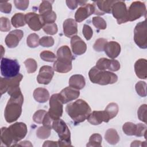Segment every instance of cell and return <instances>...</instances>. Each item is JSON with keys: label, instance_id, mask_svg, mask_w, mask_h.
Here are the masks:
<instances>
[{"label": "cell", "instance_id": "25", "mask_svg": "<svg viewBox=\"0 0 147 147\" xmlns=\"http://www.w3.org/2000/svg\"><path fill=\"white\" fill-rule=\"evenodd\" d=\"M85 79L82 75H74L69 78V86L72 88L79 90L83 88L85 86Z\"/></svg>", "mask_w": 147, "mask_h": 147}, {"label": "cell", "instance_id": "46", "mask_svg": "<svg viewBox=\"0 0 147 147\" xmlns=\"http://www.w3.org/2000/svg\"><path fill=\"white\" fill-rule=\"evenodd\" d=\"M107 40L103 38H100L96 40L95 44H94L93 48L94 50L97 52H102L104 50V47L107 42Z\"/></svg>", "mask_w": 147, "mask_h": 147}, {"label": "cell", "instance_id": "26", "mask_svg": "<svg viewBox=\"0 0 147 147\" xmlns=\"http://www.w3.org/2000/svg\"><path fill=\"white\" fill-rule=\"evenodd\" d=\"M33 95L34 99L39 103H45L49 98V93L44 88H37L34 90Z\"/></svg>", "mask_w": 147, "mask_h": 147}, {"label": "cell", "instance_id": "12", "mask_svg": "<svg viewBox=\"0 0 147 147\" xmlns=\"http://www.w3.org/2000/svg\"><path fill=\"white\" fill-rule=\"evenodd\" d=\"M26 23L29 28L34 30L38 31L43 28L45 25L42 17L35 13H28L25 15Z\"/></svg>", "mask_w": 147, "mask_h": 147}, {"label": "cell", "instance_id": "10", "mask_svg": "<svg viewBox=\"0 0 147 147\" xmlns=\"http://www.w3.org/2000/svg\"><path fill=\"white\" fill-rule=\"evenodd\" d=\"M146 14V6L141 1H134L131 3L127 10L128 21H133Z\"/></svg>", "mask_w": 147, "mask_h": 147}, {"label": "cell", "instance_id": "17", "mask_svg": "<svg viewBox=\"0 0 147 147\" xmlns=\"http://www.w3.org/2000/svg\"><path fill=\"white\" fill-rule=\"evenodd\" d=\"M24 36V32L20 29H16L11 31L5 38L6 45L10 48L16 47Z\"/></svg>", "mask_w": 147, "mask_h": 147}, {"label": "cell", "instance_id": "8", "mask_svg": "<svg viewBox=\"0 0 147 147\" xmlns=\"http://www.w3.org/2000/svg\"><path fill=\"white\" fill-rule=\"evenodd\" d=\"M63 105L59 94H53L49 99V109L48 113L49 117L56 120L60 118L63 114Z\"/></svg>", "mask_w": 147, "mask_h": 147}, {"label": "cell", "instance_id": "21", "mask_svg": "<svg viewBox=\"0 0 147 147\" xmlns=\"http://www.w3.org/2000/svg\"><path fill=\"white\" fill-rule=\"evenodd\" d=\"M64 35L67 37H72L78 33V25L76 21L72 18L65 20L63 25Z\"/></svg>", "mask_w": 147, "mask_h": 147}, {"label": "cell", "instance_id": "45", "mask_svg": "<svg viewBox=\"0 0 147 147\" xmlns=\"http://www.w3.org/2000/svg\"><path fill=\"white\" fill-rule=\"evenodd\" d=\"M47 112L44 110H39L37 111L33 116V121L37 123H42L44 118Z\"/></svg>", "mask_w": 147, "mask_h": 147}, {"label": "cell", "instance_id": "9", "mask_svg": "<svg viewBox=\"0 0 147 147\" xmlns=\"http://www.w3.org/2000/svg\"><path fill=\"white\" fill-rule=\"evenodd\" d=\"M111 13L113 17L117 20L118 24L125 23L127 20V9L125 2L122 1H116L113 5Z\"/></svg>", "mask_w": 147, "mask_h": 147}, {"label": "cell", "instance_id": "37", "mask_svg": "<svg viewBox=\"0 0 147 147\" xmlns=\"http://www.w3.org/2000/svg\"><path fill=\"white\" fill-rule=\"evenodd\" d=\"M40 57L45 61L55 62L57 59V56L52 52L44 51L40 53Z\"/></svg>", "mask_w": 147, "mask_h": 147}, {"label": "cell", "instance_id": "19", "mask_svg": "<svg viewBox=\"0 0 147 147\" xmlns=\"http://www.w3.org/2000/svg\"><path fill=\"white\" fill-rule=\"evenodd\" d=\"M71 46L72 52L76 55L84 53L87 50V45L78 36H74L71 40Z\"/></svg>", "mask_w": 147, "mask_h": 147}, {"label": "cell", "instance_id": "4", "mask_svg": "<svg viewBox=\"0 0 147 147\" xmlns=\"http://www.w3.org/2000/svg\"><path fill=\"white\" fill-rule=\"evenodd\" d=\"M23 76L19 74L17 76L12 78H1L0 87L1 95L7 92L10 96L16 97L22 94L20 88V83Z\"/></svg>", "mask_w": 147, "mask_h": 147}, {"label": "cell", "instance_id": "2", "mask_svg": "<svg viewBox=\"0 0 147 147\" xmlns=\"http://www.w3.org/2000/svg\"><path fill=\"white\" fill-rule=\"evenodd\" d=\"M23 102L22 94L16 97L10 96L4 112L5 118L7 122L12 123L18 119L22 113Z\"/></svg>", "mask_w": 147, "mask_h": 147}, {"label": "cell", "instance_id": "7", "mask_svg": "<svg viewBox=\"0 0 147 147\" xmlns=\"http://www.w3.org/2000/svg\"><path fill=\"white\" fill-rule=\"evenodd\" d=\"M147 29L146 20L138 23L134 30V40L140 48H147Z\"/></svg>", "mask_w": 147, "mask_h": 147}, {"label": "cell", "instance_id": "42", "mask_svg": "<svg viewBox=\"0 0 147 147\" xmlns=\"http://www.w3.org/2000/svg\"><path fill=\"white\" fill-rule=\"evenodd\" d=\"M42 29L45 33L50 35L55 34L58 30L57 26L55 23L45 24L42 28Z\"/></svg>", "mask_w": 147, "mask_h": 147}, {"label": "cell", "instance_id": "31", "mask_svg": "<svg viewBox=\"0 0 147 147\" xmlns=\"http://www.w3.org/2000/svg\"><path fill=\"white\" fill-rule=\"evenodd\" d=\"M102 136L98 133H94L92 134L90 138L87 146H94V147H99L102 144Z\"/></svg>", "mask_w": 147, "mask_h": 147}, {"label": "cell", "instance_id": "43", "mask_svg": "<svg viewBox=\"0 0 147 147\" xmlns=\"http://www.w3.org/2000/svg\"><path fill=\"white\" fill-rule=\"evenodd\" d=\"M146 110L147 106L146 104H144L140 106L137 111V115L139 119L145 123H146Z\"/></svg>", "mask_w": 147, "mask_h": 147}, {"label": "cell", "instance_id": "18", "mask_svg": "<svg viewBox=\"0 0 147 147\" xmlns=\"http://www.w3.org/2000/svg\"><path fill=\"white\" fill-rule=\"evenodd\" d=\"M59 95L63 104H65L77 99L80 95V92L79 90L69 86L63 89L59 93Z\"/></svg>", "mask_w": 147, "mask_h": 147}, {"label": "cell", "instance_id": "51", "mask_svg": "<svg viewBox=\"0 0 147 147\" xmlns=\"http://www.w3.org/2000/svg\"><path fill=\"white\" fill-rule=\"evenodd\" d=\"M11 4L7 1L0 2V10L5 13H9L11 10Z\"/></svg>", "mask_w": 147, "mask_h": 147}, {"label": "cell", "instance_id": "14", "mask_svg": "<svg viewBox=\"0 0 147 147\" xmlns=\"http://www.w3.org/2000/svg\"><path fill=\"white\" fill-rule=\"evenodd\" d=\"M95 5L91 3L85 4L80 7L76 11L75 18L76 22H80L86 19L91 14L95 13Z\"/></svg>", "mask_w": 147, "mask_h": 147}, {"label": "cell", "instance_id": "55", "mask_svg": "<svg viewBox=\"0 0 147 147\" xmlns=\"http://www.w3.org/2000/svg\"><path fill=\"white\" fill-rule=\"evenodd\" d=\"M141 143V141L136 140V141H134L132 142L130 146H141V145H140Z\"/></svg>", "mask_w": 147, "mask_h": 147}, {"label": "cell", "instance_id": "28", "mask_svg": "<svg viewBox=\"0 0 147 147\" xmlns=\"http://www.w3.org/2000/svg\"><path fill=\"white\" fill-rule=\"evenodd\" d=\"M53 69L60 73H67L72 69V63H61L56 60L53 64Z\"/></svg>", "mask_w": 147, "mask_h": 147}, {"label": "cell", "instance_id": "44", "mask_svg": "<svg viewBox=\"0 0 147 147\" xmlns=\"http://www.w3.org/2000/svg\"><path fill=\"white\" fill-rule=\"evenodd\" d=\"M54 39L51 36H43L40 39V44L44 47H50L53 45Z\"/></svg>", "mask_w": 147, "mask_h": 147}, {"label": "cell", "instance_id": "5", "mask_svg": "<svg viewBox=\"0 0 147 147\" xmlns=\"http://www.w3.org/2000/svg\"><path fill=\"white\" fill-rule=\"evenodd\" d=\"M52 129L58 134L59 140V146H71V133L66 123L60 118L54 120L52 125Z\"/></svg>", "mask_w": 147, "mask_h": 147}, {"label": "cell", "instance_id": "11", "mask_svg": "<svg viewBox=\"0 0 147 147\" xmlns=\"http://www.w3.org/2000/svg\"><path fill=\"white\" fill-rule=\"evenodd\" d=\"M13 142L17 143L24 138L27 133V126L23 122H16L8 127Z\"/></svg>", "mask_w": 147, "mask_h": 147}, {"label": "cell", "instance_id": "1", "mask_svg": "<svg viewBox=\"0 0 147 147\" xmlns=\"http://www.w3.org/2000/svg\"><path fill=\"white\" fill-rule=\"evenodd\" d=\"M65 111L75 124L84 122L91 113L89 105L83 99H78L66 106Z\"/></svg>", "mask_w": 147, "mask_h": 147}, {"label": "cell", "instance_id": "49", "mask_svg": "<svg viewBox=\"0 0 147 147\" xmlns=\"http://www.w3.org/2000/svg\"><path fill=\"white\" fill-rule=\"evenodd\" d=\"M83 34L87 40H90L92 37L93 30L89 25L84 24L83 28Z\"/></svg>", "mask_w": 147, "mask_h": 147}, {"label": "cell", "instance_id": "54", "mask_svg": "<svg viewBox=\"0 0 147 147\" xmlns=\"http://www.w3.org/2000/svg\"><path fill=\"white\" fill-rule=\"evenodd\" d=\"M32 146V144L30 143V141H22L21 142H20L19 144L17 145H13V146Z\"/></svg>", "mask_w": 147, "mask_h": 147}, {"label": "cell", "instance_id": "3", "mask_svg": "<svg viewBox=\"0 0 147 147\" xmlns=\"http://www.w3.org/2000/svg\"><path fill=\"white\" fill-rule=\"evenodd\" d=\"M88 76L92 83L100 85L114 84L118 80L116 74L110 71L99 69L95 66L90 70Z\"/></svg>", "mask_w": 147, "mask_h": 147}, {"label": "cell", "instance_id": "41", "mask_svg": "<svg viewBox=\"0 0 147 147\" xmlns=\"http://www.w3.org/2000/svg\"><path fill=\"white\" fill-rule=\"evenodd\" d=\"M41 16L42 17L45 24L55 23L56 20V14L53 10L47 13H45Z\"/></svg>", "mask_w": 147, "mask_h": 147}, {"label": "cell", "instance_id": "34", "mask_svg": "<svg viewBox=\"0 0 147 147\" xmlns=\"http://www.w3.org/2000/svg\"><path fill=\"white\" fill-rule=\"evenodd\" d=\"M26 43L30 48H36L40 44V38L36 33H32L28 36L26 39Z\"/></svg>", "mask_w": 147, "mask_h": 147}, {"label": "cell", "instance_id": "16", "mask_svg": "<svg viewBox=\"0 0 147 147\" xmlns=\"http://www.w3.org/2000/svg\"><path fill=\"white\" fill-rule=\"evenodd\" d=\"M54 75V69L49 65H44L40 69L37 80L38 83L42 84H49Z\"/></svg>", "mask_w": 147, "mask_h": 147}, {"label": "cell", "instance_id": "36", "mask_svg": "<svg viewBox=\"0 0 147 147\" xmlns=\"http://www.w3.org/2000/svg\"><path fill=\"white\" fill-rule=\"evenodd\" d=\"M24 64L26 68V71L28 73H33L34 72L37 68V64L35 60L33 59H28L25 60Z\"/></svg>", "mask_w": 147, "mask_h": 147}, {"label": "cell", "instance_id": "35", "mask_svg": "<svg viewBox=\"0 0 147 147\" xmlns=\"http://www.w3.org/2000/svg\"><path fill=\"white\" fill-rule=\"evenodd\" d=\"M52 2L49 1H42L40 3L38 11L40 13V15L42 16L45 13L50 12L52 11Z\"/></svg>", "mask_w": 147, "mask_h": 147}, {"label": "cell", "instance_id": "39", "mask_svg": "<svg viewBox=\"0 0 147 147\" xmlns=\"http://www.w3.org/2000/svg\"><path fill=\"white\" fill-rule=\"evenodd\" d=\"M92 24L97 29L103 30L105 29L107 26L106 22L100 17H94L92 20Z\"/></svg>", "mask_w": 147, "mask_h": 147}, {"label": "cell", "instance_id": "23", "mask_svg": "<svg viewBox=\"0 0 147 147\" xmlns=\"http://www.w3.org/2000/svg\"><path fill=\"white\" fill-rule=\"evenodd\" d=\"M56 60L63 62L72 63L73 57L69 48L67 45H63L59 48L57 51Z\"/></svg>", "mask_w": 147, "mask_h": 147}, {"label": "cell", "instance_id": "20", "mask_svg": "<svg viewBox=\"0 0 147 147\" xmlns=\"http://www.w3.org/2000/svg\"><path fill=\"white\" fill-rule=\"evenodd\" d=\"M116 1H99L94 2L95 7V14L103 15L106 13H110L113 5Z\"/></svg>", "mask_w": 147, "mask_h": 147}, {"label": "cell", "instance_id": "13", "mask_svg": "<svg viewBox=\"0 0 147 147\" xmlns=\"http://www.w3.org/2000/svg\"><path fill=\"white\" fill-rule=\"evenodd\" d=\"M95 67L100 70L106 71L107 69L110 71H117L120 69V63L116 60L103 57L98 60Z\"/></svg>", "mask_w": 147, "mask_h": 147}, {"label": "cell", "instance_id": "48", "mask_svg": "<svg viewBox=\"0 0 147 147\" xmlns=\"http://www.w3.org/2000/svg\"><path fill=\"white\" fill-rule=\"evenodd\" d=\"M146 126L145 124L138 123L137 125V130L135 134V136L137 137H142L145 136L146 138Z\"/></svg>", "mask_w": 147, "mask_h": 147}, {"label": "cell", "instance_id": "40", "mask_svg": "<svg viewBox=\"0 0 147 147\" xmlns=\"http://www.w3.org/2000/svg\"><path fill=\"white\" fill-rule=\"evenodd\" d=\"M146 84L145 82L139 81L136 83L135 86L136 91L140 96L145 97L146 96Z\"/></svg>", "mask_w": 147, "mask_h": 147}, {"label": "cell", "instance_id": "33", "mask_svg": "<svg viewBox=\"0 0 147 147\" xmlns=\"http://www.w3.org/2000/svg\"><path fill=\"white\" fill-rule=\"evenodd\" d=\"M122 130L124 133L127 136H135L137 125L130 122H126L122 126Z\"/></svg>", "mask_w": 147, "mask_h": 147}, {"label": "cell", "instance_id": "53", "mask_svg": "<svg viewBox=\"0 0 147 147\" xmlns=\"http://www.w3.org/2000/svg\"><path fill=\"white\" fill-rule=\"evenodd\" d=\"M42 146H59L57 141H46L44 142Z\"/></svg>", "mask_w": 147, "mask_h": 147}, {"label": "cell", "instance_id": "29", "mask_svg": "<svg viewBox=\"0 0 147 147\" xmlns=\"http://www.w3.org/2000/svg\"><path fill=\"white\" fill-rule=\"evenodd\" d=\"M11 24L15 28H19L24 26L25 24V15L21 13H16L11 18Z\"/></svg>", "mask_w": 147, "mask_h": 147}, {"label": "cell", "instance_id": "24", "mask_svg": "<svg viewBox=\"0 0 147 147\" xmlns=\"http://www.w3.org/2000/svg\"><path fill=\"white\" fill-rule=\"evenodd\" d=\"M147 61L145 59H140L136 61L134 64L136 74L140 79H145L147 77Z\"/></svg>", "mask_w": 147, "mask_h": 147}, {"label": "cell", "instance_id": "38", "mask_svg": "<svg viewBox=\"0 0 147 147\" xmlns=\"http://www.w3.org/2000/svg\"><path fill=\"white\" fill-rule=\"evenodd\" d=\"M118 106L115 103H109L105 109L108 114L110 115L111 119L114 118L118 114Z\"/></svg>", "mask_w": 147, "mask_h": 147}, {"label": "cell", "instance_id": "15", "mask_svg": "<svg viewBox=\"0 0 147 147\" xmlns=\"http://www.w3.org/2000/svg\"><path fill=\"white\" fill-rule=\"evenodd\" d=\"M87 119L88 122L94 125H99L103 122H108L111 119L105 110L103 111H93Z\"/></svg>", "mask_w": 147, "mask_h": 147}, {"label": "cell", "instance_id": "47", "mask_svg": "<svg viewBox=\"0 0 147 147\" xmlns=\"http://www.w3.org/2000/svg\"><path fill=\"white\" fill-rule=\"evenodd\" d=\"M0 29L2 32L9 31L11 28L9 20L6 17H1L0 19Z\"/></svg>", "mask_w": 147, "mask_h": 147}, {"label": "cell", "instance_id": "32", "mask_svg": "<svg viewBox=\"0 0 147 147\" xmlns=\"http://www.w3.org/2000/svg\"><path fill=\"white\" fill-rule=\"evenodd\" d=\"M51 127L43 125L38 128L36 131V135L40 139L47 138L51 135Z\"/></svg>", "mask_w": 147, "mask_h": 147}, {"label": "cell", "instance_id": "6", "mask_svg": "<svg viewBox=\"0 0 147 147\" xmlns=\"http://www.w3.org/2000/svg\"><path fill=\"white\" fill-rule=\"evenodd\" d=\"M20 66L16 60L2 58L1 61V75L6 78H12L19 74Z\"/></svg>", "mask_w": 147, "mask_h": 147}, {"label": "cell", "instance_id": "52", "mask_svg": "<svg viewBox=\"0 0 147 147\" xmlns=\"http://www.w3.org/2000/svg\"><path fill=\"white\" fill-rule=\"evenodd\" d=\"M66 3H67V6L71 10H74L77 7V6L79 4V1H66Z\"/></svg>", "mask_w": 147, "mask_h": 147}, {"label": "cell", "instance_id": "27", "mask_svg": "<svg viewBox=\"0 0 147 147\" xmlns=\"http://www.w3.org/2000/svg\"><path fill=\"white\" fill-rule=\"evenodd\" d=\"M106 141L111 145H115L119 141V136L116 130L114 129H108L105 135Z\"/></svg>", "mask_w": 147, "mask_h": 147}, {"label": "cell", "instance_id": "30", "mask_svg": "<svg viewBox=\"0 0 147 147\" xmlns=\"http://www.w3.org/2000/svg\"><path fill=\"white\" fill-rule=\"evenodd\" d=\"M1 142L6 146H10L11 144L14 142L9 133L8 127H3L1 128Z\"/></svg>", "mask_w": 147, "mask_h": 147}, {"label": "cell", "instance_id": "22", "mask_svg": "<svg viewBox=\"0 0 147 147\" xmlns=\"http://www.w3.org/2000/svg\"><path fill=\"white\" fill-rule=\"evenodd\" d=\"M103 51L108 57L111 59H115L120 54L121 46L116 41L107 42L105 45Z\"/></svg>", "mask_w": 147, "mask_h": 147}, {"label": "cell", "instance_id": "50", "mask_svg": "<svg viewBox=\"0 0 147 147\" xmlns=\"http://www.w3.org/2000/svg\"><path fill=\"white\" fill-rule=\"evenodd\" d=\"M15 6L21 10H25L29 6V1L24 0V1H14Z\"/></svg>", "mask_w": 147, "mask_h": 147}]
</instances>
